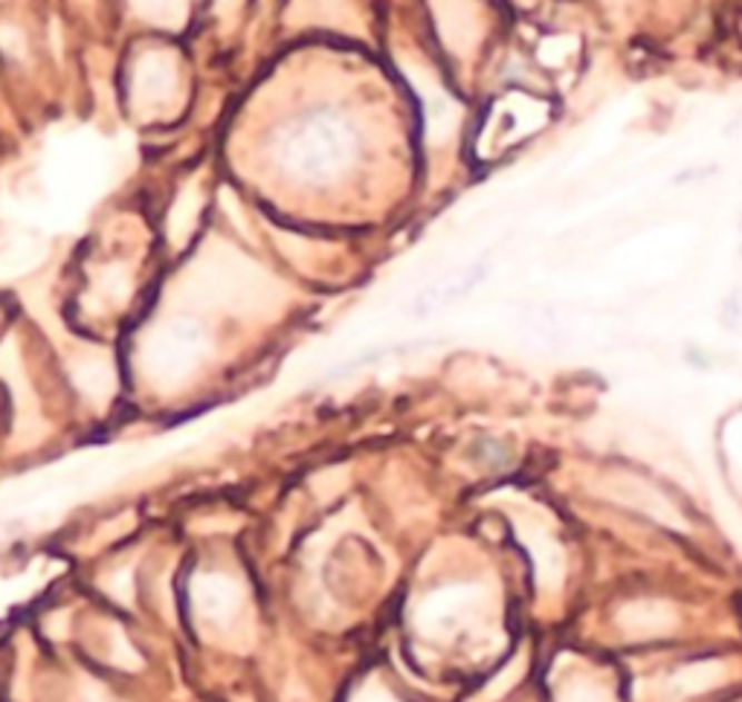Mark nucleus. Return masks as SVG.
Wrapping results in <instances>:
<instances>
[{"mask_svg": "<svg viewBox=\"0 0 742 702\" xmlns=\"http://www.w3.org/2000/svg\"><path fill=\"white\" fill-rule=\"evenodd\" d=\"M560 702H610V694L601 682H588V680H574L563 688Z\"/></svg>", "mask_w": 742, "mask_h": 702, "instance_id": "nucleus-2", "label": "nucleus"}, {"mask_svg": "<svg viewBox=\"0 0 742 702\" xmlns=\"http://www.w3.org/2000/svg\"><path fill=\"white\" fill-rule=\"evenodd\" d=\"M617 627L624 630L626 639H639V642L664 639L670 636V630L676 627V613L664 601L641 599L624 606V613L617 619Z\"/></svg>", "mask_w": 742, "mask_h": 702, "instance_id": "nucleus-1", "label": "nucleus"}]
</instances>
